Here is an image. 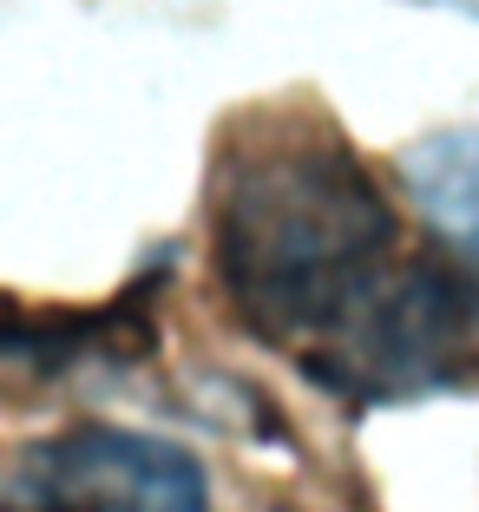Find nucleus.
I'll return each instance as SVG.
<instances>
[{
    "label": "nucleus",
    "instance_id": "obj_1",
    "mask_svg": "<svg viewBox=\"0 0 479 512\" xmlns=\"http://www.w3.org/2000/svg\"><path fill=\"white\" fill-rule=\"evenodd\" d=\"M401 263V211L329 119H250L224 145L210 276L256 342L322 362Z\"/></svg>",
    "mask_w": 479,
    "mask_h": 512
},
{
    "label": "nucleus",
    "instance_id": "obj_6",
    "mask_svg": "<svg viewBox=\"0 0 479 512\" xmlns=\"http://www.w3.org/2000/svg\"><path fill=\"white\" fill-rule=\"evenodd\" d=\"M434 7H460V14H479V0H434Z\"/></svg>",
    "mask_w": 479,
    "mask_h": 512
},
{
    "label": "nucleus",
    "instance_id": "obj_2",
    "mask_svg": "<svg viewBox=\"0 0 479 512\" xmlns=\"http://www.w3.org/2000/svg\"><path fill=\"white\" fill-rule=\"evenodd\" d=\"M302 375L355 407L479 388V270L460 256H407L375 309Z\"/></svg>",
    "mask_w": 479,
    "mask_h": 512
},
{
    "label": "nucleus",
    "instance_id": "obj_5",
    "mask_svg": "<svg viewBox=\"0 0 479 512\" xmlns=\"http://www.w3.org/2000/svg\"><path fill=\"white\" fill-rule=\"evenodd\" d=\"M401 184L440 243L479 270V125H453L401 151Z\"/></svg>",
    "mask_w": 479,
    "mask_h": 512
},
{
    "label": "nucleus",
    "instance_id": "obj_4",
    "mask_svg": "<svg viewBox=\"0 0 479 512\" xmlns=\"http://www.w3.org/2000/svg\"><path fill=\"white\" fill-rule=\"evenodd\" d=\"M138 289L105 309H27L0 296V388H53L79 368L138 362L151 348V316L138 309Z\"/></svg>",
    "mask_w": 479,
    "mask_h": 512
},
{
    "label": "nucleus",
    "instance_id": "obj_3",
    "mask_svg": "<svg viewBox=\"0 0 479 512\" xmlns=\"http://www.w3.org/2000/svg\"><path fill=\"white\" fill-rule=\"evenodd\" d=\"M0 512H210V486L165 434L73 427L0 467Z\"/></svg>",
    "mask_w": 479,
    "mask_h": 512
}]
</instances>
